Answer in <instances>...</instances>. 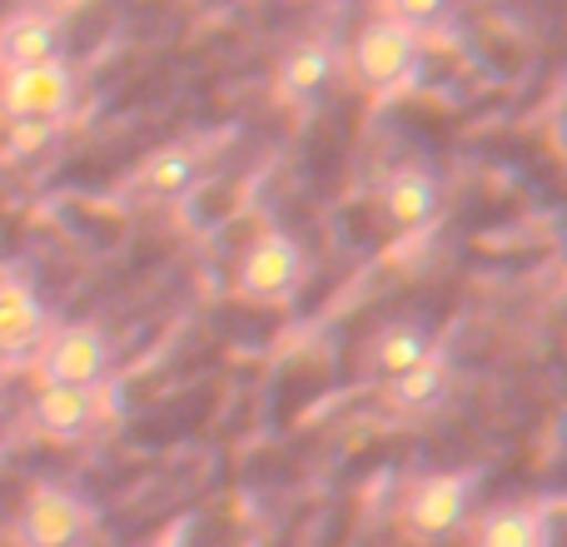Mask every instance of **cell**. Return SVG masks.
Returning a JSON list of instances; mask_svg holds the SVG:
<instances>
[{
    "label": "cell",
    "mask_w": 567,
    "mask_h": 547,
    "mask_svg": "<svg viewBox=\"0 0 567 547\" xmlns=\"http://www.w3.org/2000/svg\"><path fill=\"white\" fill-rule=\"evenodd\" d=\"M115 373V349H110L100 323H60L35 349V379L65 383V389H105Z\"/></svg>",
    "instance_id": "obj_1"
},
{
    "label": "cell",
    "mask_w": 567,
    "mask_h": 547,
    "mask_svg": "<svg viewBox=\"0 0 567 547\" xmlns=\"http://www.w3.org/2000/svg\"><path fill=\"white\" fill-rule=\"evenodd\" d=\"M80 105V80L65 60L0 75V115L10 125H65Z\"/></svg>",
    "instance_id": "obj_2"
},
{
    "label": "cell",
    "mask_w": 567,
    "mask_h": 547,
    "mask_svg": "<svg viewBox=\"0 0 567 547\" xmlns=\"http://www.w3.org/2000/svg\"><path fill=\"white\" fill-rule=\"evenodd\" d=\"M423 65V40L419 30H409L403 20L379 16L359 30L353 40V75L373 90V95H399L419 80Z\"/></svg>",
    "instance_id": "obj_3"
},
{
    "label": "cell",
    "mask_w": 567,
    "mask_h": 547,
    "mask_svg": "<svg viewBox=\"0 0 567 547\" xmlns=\"http://www.w3.org/2000/svg\"><path fill=\"white\" fill-rule=\"evenodd\" d=\"M473 498H478V473H463V468L429 473V478L413 483L409 503H403V528L419 543H439L468 523Z\"/></svg>",
    "instance_id": "obj_4"
},
{
    "label": "cell",
    "mask_w": 567,
    "mask_h": 547,
    "mask_svg": "<svg viewBox=\"0 0 567 547\" xmlns=\"http://www.w3.org/2000/svg\"><path fill=\"white\" fill-rule=\"evenodd\" d=\"M16 547H90L95 538V513L65 488H30L20 503L16 523Z\"/></svg>",
    "instance_id": "obj_5"
},
{
    "label": "cell",
    "mask_w": 567,
    "mask_h": 547,
    "mask_svg": "<svg viewBox=\"0 0 567 547\" xmlns=\"http://www.w3.org/2000/svg\"><path fill=\"white\" fill-rule=\"evenodd\" d=\"M299 279H303V249L293 245V235H284V229H265V235L245 249V259H239L235 283L249 303H284V299H293Z\"/></svg>",
    "instance_id": "obj_6"
},
{
    "label": "cell",
    "mask_w": 567,
    "mask_h": 547,
    "mask_svg": "<svg viewBox=\"0 0 567 547\" xmlns=\"http://www.w3.org/2000/svg\"><path fill=\"white\" fill-rule=\"evenodd\" d=\"M65 60V30H60L55 10L30 6L0 25V75L10 70H30V65H50Z\"/></svg>",
    "instance_id": "obj_7"
},
{
    "label": "cell",
    "mask_w": 567,
    "mask_h": 547,
    "mask_svg": "<svg viewBox=\"0 0 567 547\" xmlns=\"http://www.w3.org/2000/svg\"><path fill=\"white\" fill-rule=\"evenodd\" d=\"M100 423V393L95 389H65V383H40L30 399V429L50 443H80Z\"/></svg>",
    "instance_id": "obj_8"
},
{
    "label": "cell",
    "mask_w": 567,
    "mask_h": 547,
    "mask_svg": "<svg viewBox=\"0 0 567 547\" xmlns=\"http://www.w3.org/2000/svg\"><path fill=\"white\" fill-rule=\"evenodd\" d=\"M50 333V313L20 279L0 274V363H25Z\"/></svg>",
    "instance_id": "obj_9"
},
{
    "label": "cell",
    "mask_w": 567,
    "mask_h": 547,
    "mask_svg": "<svg viewBox=\"0 0 567 547\" xmlns=\"http://www.w3.org/2000/svg\"><path fill=\"white\" fill-rule=\"evenodd\" d=\"M383 215L399 235H423V229L439 225L443 215V189L429 169H399V175L383 185Z\"/></svg>",
    "instance_id": "obj_10"
},
{
    "label": "cell",
    "mask_w": 567,
    "mask_h": 547,
    "mask_svg": "<svg viewBox=\"0 0 567 547\" xmlns=\"http://www.w3.org/2000/svg\"><path fill=\"white\" fill-rule=\"evenodd\" d=\"M449 389H453V359L439 349V343H433L409 373L383 383V393H389V403L399 413H433L443 399H449Z\"/></svg>",
    "instance_id": "obj_11"
},
{
    "label": "cell",
    "mask_w": 567,
    "mask_h": 547,
    "mask_svg": "<svg viewBox=\"0 0 567 547\" xmlns=\"http://www.w3.org/2000/svg\"><path fill=\"white\" fill-rule=\"evenodd\" d=\"M333 65H339V60H333V50L323 45V40H303V45H293L289 55L279 60L275 85H279L284 100H293V105H309V100H319L323 90H329Z\"/></svg>",
    "instance_id": "obj_12"
},
{
    "label": "cell",
    "mask_w": 567,
    "mask_h": 547,
    "mask_svg": "<svg viewBox=\"0 0 567 547\" xmlns=\"http://www.w3.org/2000/svg\"><path fill=\"white\" fill-rule=\"evenodd\" d=\"M199 169L205 165H199V155L189 145H165L155 155H145V165L135 169V185L150 199H185L199 185Z\"/></svg>",
    "instance_id": "obj_13"
},
{
    "label": "cell",
    "mask_w": 567,
    "mask_h": 547,
    "mask_svg": "<svg viewBox=\"0 0 567 547\" xmlns=\"http://www.w3.org/2000/svg\"><path fill=\"white\" fill-rule=\"evenodd\" d=\"M429 349H433L429 329H423V323L399 319V323H389V329L373 339V369H379L383 383H389V379H399V373H409Z\"/></svg>",
    "instance_id": "obj_14"
},
{
    "label": "cell",
    "mask_w": 567,
    "mask_h": 547,
    "mask_svg": "<svg viewBox=\"0 0 567 547\" xmlns=\"http://www.w3.org/2000/svg\"><path fill=\"white\" fill-rule=\"evenodd\" d=\"M478 547H543V513L533 503L493 508L478 523Z\"/></svg>",
    "instance_id": "obj_15"
},
{
    "label": "cell",
    "mask_w": 567,
    "mask_h": 547,
    "mask_svg": "<svg viewBox=\"0 0 567 547\" xmlns=\"http://www.w3.org/2000/svg\"><path fill=\"white\" fill-rule=\"evenodd\" d=\"M453 10V0H383V16H393V20H403L409 30H433L443 16Z\"/></svg>",
    "instance_id": "obj_16"
},
{
    "label": "cell",
    "mask_w": 567,
    "mask_h": 547,
    "mask_svg": "<svg viewBox=\"0 0 567 547\" xmlns=\"http://www.w3.org/2000/svg\"><path fill=\"white\" fill-rule=\"evenodd\" d=\"M179 543H185V528L165 533V538H155V543H145V547H179Z\"/></svg>",
    "instance_id": "obj_17"
},
{
    "label": "cell",
    "mask_w": 567,
    "mask_h": 547,
    "mask_svg": "<svg viewBox=\"0 0 567 547\" xmlns=\"http://www.w3.org/2000/svg\"><path fill=\"white\" fill-rule=\"evenodd\" d=\"M40 6H45V10H60V6H70V0H40Z\"/></svg>",
    "instance_id": "obj_18"
}]
</instances>
